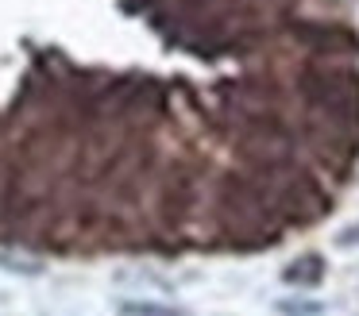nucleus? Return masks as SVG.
Here are the masks:
<instances>
[{"label":"nucleus","instance_id":"nucleus-1","mask_svg":"<svg viewBox=\"0 0 359 316\" xmlns=\"http://www.w3.org/2000/svg\"><path fill=\"white\" fill-rule=\"evenodd\" d=\"M116 316H189L186 308L163 305V301H120Z\"/></svg>","mask_w":359,"mask_h":316},{"label":"nucleus","instance_id":"nucleus-2","mask_svg":"<svg viewBox=\"0 0 359 316\" xmlns=\"http://www.w3.org/2000/svg\"><path fill=\"white\" fill-rule=\"evenodd\" d=\"M271 308L274 316H325V301H313V297H282Z\"/></svg>","mask_w":359,"mask_h":316},{"label":"nucleus","instance_id":"nucleus-3","mask_svg":"<svg viewBox=\"0 0 359 316\" xmlns=\"http://www.w3.org/2000/svg\"><path fill=\"white\" fill-rule=\"evenodd\" d=\"M0 266H8V270H16V274H24V277H39L43 270V262H27V259H8V254H0Z\"/></svg>","mask_w":359,"mask_h":316},{"label":"nucleus","instance_id":"nucleus-4","mask_svg":"<svg viewBox=\"0 0 359 316\" xmlns=\"http://www.w3.org/2000/svg\"><path fill=\"white\" fill-rule=\"evenodd\" d=\"M351 239H359V224H351V228H344L340 235H336V247H351Z\"/></svg>","mask_w":359,"mask_h":316}]
</instances>
